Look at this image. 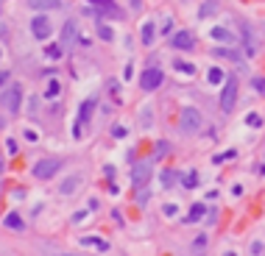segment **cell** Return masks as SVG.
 Here are the masks:
<instances>
[{
	"mask_svg": "<svg viewBox=\"0 0 265 256\" xmlns=\"http://www.w3.org/2000/svg\"><path fill=\"white\" fill-rule=\"evenodd\" d=\"M254 89L265 95V78H254Z\"/></svg>",
	"mask_w": 265,
	"mask_h": 256,
	"instance_id": "29",
	"label": "cell"
},
{
	"mask_svg": "<svg viewBox=\"0 0 265 256\" xmlns=\"http://www.w3.org/2000/svg\"><path fill=\"white\" fill-rule=\"evenodd\" d=\"M210 81H212V84H223V73L218 70V67H212V70H210Z\"/></svg>",
	"mask_w": 265,
	"mask_h": 256,
	"instance_id": "24",
	"label": "cell"
},
{
	"mask_svg": "<svg viewBox=\"0 0 265 256\" xmlns=\"http://www.w3.org/2000/svg\"><path fill=\"white\" fill-rule=\"evenodd\" d=\"M170 45H173L176 50H193L196 39H193V33H190V31H179V33L170 36Z\"/></svg>",
	"mask_w": 265,
	"mask_h": 256,
	"instance_id": "7",
	"label": "cell"
},
{
	"mask_svg": "<svg viewBox=\"0 0 265 256\" xmlns=\"http://www.w3.org/2000/svg\"><path fill=\"white\" fill-rule=\"evenodd\" d=\"M143 42L145 45L154 42V22H145V25H143Z\"/></svg>",
	"mask_w": 265,
	"mask_h": 256,
	"instance_id": "19",
	"label": "cell"
},
{
	"mask_svg": "<svg viewBox=\"0 0 265 256\" xmlns=\"http://www.w3.org/2000/svg\"><path fill=\"white\" fill-rule=\"evenodd\" d=\"M33 9H39V11H48V9H59L62 6V0H28Z\"/></svg>",
	"mask_w": 265,
	"mask_h": 256,
	"instance_id": "11",
	"label": "cell"
},
{
	"mask_svg": "<svg viewBox=\"0 0 265 256\" xmlns=\"http://www.w3.org/2000/svg\"><path fill=\"white\" fill-rule=\"evenodd\" d=\"M92 111H95V100H84V103H81V114H78L76 136H81V125H87V120L92 117Z\"/></svg>",
	"mask_w": 265,
	"mask_h": 256,
	"instance_id": "9",
	"label": "cell"
},
{
	"mask_svg": "<svg viewBox=\"0 0 265 256\" xmlns=\"http://www.w3.org/2000/svg\"><path fill=\"white\" fill-rule=\"evenodd\" d=\"M212 39H218V42L229 45L234 36H232V31H226V28H212Z\"/></svg>",
	"mask_w": 265,
	"mask_h": 256,
	"instance_id": "14",
	"label": "cell"
},
{
	"mask_svg": "<svg viewBox=\"0 0 265 256\" xmlns=\"http://www.w3.org/2000/svg\"><path fill=\"white\" fill-rule=\"evenodd\" d=\"M162 211H165V214H167V217H173V214H176V206H173V203H167V206H165V209H162Z\"/></svg>",
	"mask_w": 265,
	"mask_h": 256,
	"instance_id": "30",
	"label": "cell"
},
{
	"mask_svg": "<svg viewBox=\"0 0 265 256\" xmlns=\"http://www.w3.org/2000/svg\"><path fill=\"white\" fill-rule=\"evenodd\" d=\"M45 56H48V59H62V47H59V45H48V47H45Z\"/></svg>",
	"mask_w": 265,
	"mask_h": 256,
	"instance_id": "20",
	"label": "cell"
},
{
	"mask_svg": "<svg viewBox=\"0 0 265 256\" xmlns=\"http://www.w3.org/2000/svg\"><path fill=\"white\" fill-rule=\"evenodd\" d=\"M0 103H3V109L9 111V114H17V111H20V103H22V89L20 87H11L9 92L3 95Z\"/></svg>",
	"mask_w": 265,
	"mask_h": 256,
	"instance_id": "5",
	"label": "cell"
},
{
	"mask_svg": "<svg viewBox=\"0 0 265 256\" xmlns=\"http://www.w3.org/2000/svg\"><path fill=\"white\" fill-rule=\"evenodd\" d=\"M59 167H62V159H39V162L33 165V176L36 178H53Z\"/></svg>",
	"mask_w": 265,
	"mask_h": 256,
	"instance_id": "4",
	"label": "cell"
},
{
	"mask_svg": "<svg viewBox=\"0 0 265 256\" xmlns=\"http://www.w3.org/2000/svg\"><path fill=\"white\" fill-rule=\"evenodd\" d=\"M204 214H207V206H204V203H196V206L190 209V214H187V223H199Z\"/></svg>",
	"mask_w": 265,
	"mask_h": 256,
	"instance_id": "13",
	"label": "cell"
},
{
	"mask_svg": "<svg viewBox=\"0 0 265 256\" xmlns=\"http://www.w3.org/2000/svg\"><path fill=\"white\" fill-rule=\"evenodd\" d=\"M237 92H240L237 81H234V78H223V92H221V109L223 111L234 109V103H237Z\"/></svg>",
	"mask_w": 265,
	"mask_h": 256,
	"instance_id": "1",
	"label": "cell"
},
{
	"mask_svg": "<svg viewBox=\"0 0 265 256\" xmlns=\"http://www.w3.org/2000/svg\"><path fill=\"white\" fill-rule=\"evenodd\" d=\"M6 78H9V73H0V87L6 84Z\"/></svg>",
	"mask_w": 265,
	"mask_h": 256,
	"instance_id": "34",
	"label": "cell"
},
{
	"mask_svg": "<svg viewBox=\"0 0 265 256\" xmlns=\"http://www.w3.org/2000/svg\"><path fill=\"white\" fill-rule=\"evenodd\" d=\"M98 33H100V39H106V42L115 36V33H112V28H106V25H98Z\"/></svg>",
	"mask_w": 265,
	"mask_h": 256,
	"instance_id": "27",
	"label": "cell"
},
{
	"mask_svg": "<svg viewBox=\"0 0 265 256\" xmlns=\"http://www.w3.org/2000/svg\"><path fill=\"white\" fill-rule=\"evenodd\" d=\"M87 3H95V6H100V9H103V11H109L112 17H123L120 11H117V6H115L112 0H87Z\"/></svg>",
	"mask_w": 265,
	"mask_h": 256,
	"instance_id": "12",
	"label": "cell"
},
{
	"mask_svg": "<svg viewBox=\"0 0 265 256\" xmlns=\"http://www.w3.org/2000/svg\"><path fill=\"white\" fill-rule=\"evenodd\" d=\"M162 81H165L162 70H159V67H151V70H145L143 75H140V87H143L145 92H154V89L162 87Z\"/></svg>",
	"mask_w": 265,
	"mask_h": 256,
	"instance_id": "3",
	"label": "cell"
},
{
	"mask_svg": "<svg viewBox=\"0 0 265 256\" xmlns=\"http://www.w3.org/2000/svg\"><path fill=\"white\" fill-rule=\"evenodd\" d=\"M0 59H3V56H0Z\"/></svg>",
	"mask_w": 265,
	"mask_h": 256,
	"instance_id": "35",
	"label": "cell"
},
{
	"mask_svg": "<svg viewBox=\"0 0 265 256\" xmlns=\"http://www.w3.org/2000/svg\"><path fill=\"white\" fill-rule=\"evenodd\" d=\"M176 70H179V73H184V75H193V73H196V67L184 64V61H176Z\"/></svg>",
	"mask_w": 265,
	"mask_h": 256,
	"instance_id": "23",
	"label": "cell"
},
{
	"mask_svg": "<svg viewBox=\"0 0 265 256\" xmlns=\"http://www.w3.org/2000/svg\"><path fill=\"white\" fill-rule=\"evenodd\" d=\"M218 9V0H207V3H204V6H201V17H212V11Z\"/></svg>",
	"mask_w": 265,
	"mask_h": 256,
	"instance_id": "18",
	"label": "cell"
},
{
	"mask_svg": "<svg viewBox=\"0 0 265 256\" xmlns=\"http://www.w3.org/2000/svg\"><path fill=\"white\" fill-rule=\"evenodd\" d=\"M31 31H33V36H36V39H48V36H50V20H48V17H42V14H39V17H33Z\"/></svg>",
	"mask_w": 265,
	"mask_h": 256,
	"instance_id": "8",
	"label": "cell"
},
{
	"mask_svg": "<svg viewBox=\"0 0 265 256\" xmlns=\"http://www.w3.org/2000/svg\"><path fill=\"white\" fill-rule=\"evenodd\" d=\"M246 122H248L251 128H260V125H263V117H260V114H248V117H246Z\"/></svg>",
	"mask_w": 265,
	"mask_h": 256,
	"instance_id": "26",
	"label": "cell"
},
{
	"mask_svg": "<svg viewBox=\"0 0 265 256\" xmlns=\"http://www.w3.org/2000/svg\"><path fill=\"white\" fill-rule=\"evenodd\" d=\"M212 56H218V59H232V61H240V53H234V50H229V47H215V50H212Z\"/></svg>",
	"mask_w": 265,
	"mask_h": 256,
	"instance_id": "16",
	"label": "cell"
},
{
	"mask_svg": "<svg viewBox=\"0 0 265 256\" xmlns=\"http://www.w3.org/2000/svg\"><path fill=\"white\" fill-rule=\"evenodd\" d=\"M76 42V20H70V22H65V28H62V45H70Z\"/></svg>",
	"mask_w": 265,
	"mask_h": 256,
	"instance_id": "10",
	"label": "cell"
},
{
	"mask_svg": "<svg viewBox=\"0 0 265 256\" xmlns=\"http://www.w3.org/2000/svg\"><path fill=\"white\" fill-rule=\"evenodd\" d=\"M170 153V142H159L156 145V159H162V156Z\"/></svg>",
	"mask_w": 265,
	"mask_h": 256,
	"instance_id": "25",
	"label": "cell"
},
{
	"mask_svg": "<svg viewBox=\"0 0 265 256\" xmlns=\"http://www.w3.org/2000/svg\"><path fill=\"white\" fill-rule=\"evenodd\" d=\"M179 125H182V131L184 134H196L201 128V111H196L193 106L187 109H182V117H179Z\"/></svg>",
	"mask_w": 265,
	"mask_h": 256,
	"instance_id": "2",
	"label": "cell"
},
{
	"mask_svg": "<svg viewBox=\"0 0 265 256\" xmlns=\"http://www.w3.org/2000/svg\"><path fill=\"white\" fill-rule=\"evenodd\" d=\"M78 184H81V178H78V176L67 178V181H62V189H59V192H65V195H70V192H73V189H76Z\"/></svg>",
	"mask_w": 265,
	"mask_h": 256,
	"instance_id": "17",
	"label": "cell"
},
{
	"mask_svg": "<svg viewBox=\"0 0 265 256\" xmlns=\"http://www.w3.org/2000/svg\"><path fill=\"white\" fill-rule=\"evenodd\" d=\"M56 92H59V81H50V84H48V92H45V95H48V98H53Z\"/></svg>",
	"mask_w": 265,
	"mask_h": 256,
	"instance_id": "28",
	"label": "cell"
},
{
	"mask_svg": "<svg viewBox=\"0 0 265 256\" xmlns=\"http://www.w3.org/2000/svg\"><path fill=\"white\" fill-rule=\"evenodd\" d=\"M6 145H9V153H17V142H14V139H9Z\"/></svg>",
	"mask_w": 265,
	"mask_h": 256,
	"instance_id": "33",
	"label": "cell"
},
{
	"mask_svg": "<svg viewBox=\"0 0 265 256\" xmlns=\"http://www.w3.org/2000/svg\"><path fill=\"white\" fill-rule=\"evenodd\" d=\"M148 178H151V162H137L134 170H132V184L140 189V187L148 184Z\"/></svg>",
	"mask_w": 265,
	"mask_h": 256,
	"instance_id": "6",
	"label": "cell"
},
{
	"mask_svg": "<svg viewBox=\"0 0 265 256\" xmlns=\"http://www.w3.org/2000/svg\"><path fill=\"white\" fill-rule=\"evenodd\" d=\"M193 245H196V248H204V245H207V237L201 234V237H199V240H196V242H193Z\"/></svg>",
	"mask_w": 265,
	"mask_h": 256,
	"instance_id": "32",
	"label": "cell"
},
{
	"mask_svg": "<svg viewBox=\"0 0 265 256\" xmlns=\"http://www.w3.org/2000/svg\"><path fill=\"white\" fill-rule=\"evenodd\" d=\"M196 184H199V173H196V170H187V173H184V187H196Z\"/></svg>",
	"mask_w": 265,
	"mask_h": 256,
	"instance_id": "21",
	"label": "cell"
},
{
	"mask_svg": "<svg viewBox=\"0 0 265 256\" xmlns=\"http://www.w3.org/2000/svg\"><path fill=\"white\" fill-rule=\"evenodd\" d=\"M6 226H9V228H14V231H22V228H25L22 217H20V214H14V211H11V214H6Z\"/></svg>",
	"mask_w": 265,
	"mask_h": 256,
	"instance_id": "15",
	"label": "cell"
},
{
	"mask_svg": "<svg viewBox=\"0 0 265 256\" xmlns=\"http://www.w3.org/2000/svg\"><path fill=\"white\" fill-rule=\"evenodd\" d=\"M137 200H140V203H145V200H148V189H145V187H140V195H137Z\"/></svg>",
	"mask_w": 265,
	"mask_h": 256,
	"instance_id": "31",
	"label": "cell"
},
{
	"mask_svg": "<svg viewBox=\"0 0 265 256\" xmlns=\"http://www.w3.org/2000/svg\"><path fill=\"white\" fill-rule=\"evenodd\" d=\"M173 184H176V173L173 170H165L162 173V187H173Z\"/></svg>",
	"mask_w": 265,
	"mask_h": 256,
	"instance_id": "22",
	"label": "cell"
}]
</instances>
